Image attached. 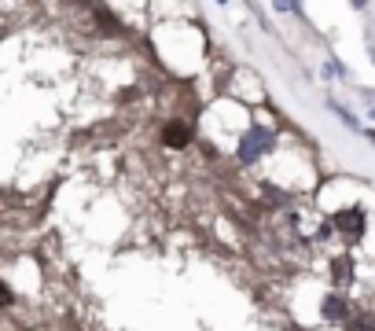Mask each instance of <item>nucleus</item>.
<instances>
[{
	"label": "nucleus",
	"instance_id": "1",
	"mask_svg": "<svg viewBox=\"0 0 375 331\" xmlns=\"http://www.w3.org/2000/svg\"><path fill=\"white\" fill-rule=\"evenodd\" d=\"M269 147H273V133L262 129V125H254V129H247V133L239 136V144H236V159H239L243 166H254Z\"/></svg>",
	"mask_w": 375,
	"mask_h": 331
},
{
	"label": "nucleus",
	"instance_id": "2",
	"mask_svg": "<svg viewBox=\"0 0 375 331\" xmlns=\"http://www.w3.org/2000/svg\"><path fill=\"white\" fill-rule=\"evenodd\" d=\"M331 225L339 228L346 239H360V236L368 232V218H365V210H360V207H346V210H339V213L331 218Z\"/></svg>",
	"mask_w": 375,
	"mask_h": 331
},
{
	"label": "nucleus",
	"instance_id": "3",
	"mask_svg": "<svg viewBox=\"0 0 375 331\" xmlns=\"http://www.w3.org/2000/svg\"><path fill=\"white\" fill-rule=\"evenodd\" d=\"M320 313H324V321H350V302H346V295H339V291H331V295H324V302H320Z\"/></svg>",
	"mask_w": 375,
	"mask_h": 331
},
{
	"label": "nucleus",
	"instance_id": "4",
	"mask_svg": "<svg viewBox=\"0 0 375 331\" xmlns=\"http://www.w3.org/2000/svg\"><path fill=\"white\" fill-rule=\"evenodd\" d=\"M162 144H166V147H173V151L188 147V144H191V129H188L184 122H170V125H162Z\"/></svg>",
	"mask_w": 375,
	"mask_h": 331
},
{
	"label": "nucleus",
	"instance_id": "5",
	"mask_svg": "<svg viewBox=\"0 0 375 331\" xmlns=\"http://www.w3.org/2000/svg\"><path fill=\"white\" fill-rule=\"evenodd\" d=\"M331 280H335L339 287L353 284V258H350V254H339V258L331 261Z\"/></svg>",
	"mask_w": 375,
	"mask_h": 331
},
{
	"label": "nucleus",
	"instance_id": "6",
	"mask_svg": "<svg viewBox=\"0 0 375 331\" xmlns=\"http://www.w3.org/2000/svg\"><path fill=\"white\" fill-rule=\"evenodd\" d=\"M346 331H375V313L372 309H357L346 321Z\"/></svg>",
	"mask_w": 375,
	"mask_h": 331
},
{
	"label": "nucleus",
	"instance_id": "7",
	"mask_svg": "<svg viewBox=\"0 0 375 331\" xmlns=\"http://www.w3.org/2000/svg\"><path fill=\"white\" fill-rule=\"evenodd\" d=\"M93 11H96V22H99V30H107V33H122V22L114 19V15H111V11L103 8V4H96V0H93Z\"/></svg>",
	"mask_w": 375,
	"mask_h": 331
},
{
	"label": "nucleus",
	"instance_id": "8",
	"mask_svg": "<svg viewBox=\"0 0 375 331\" xmlns=\"http://www.w3.org/2000/svg\"><path fill=\"white\" fill-rule=\"evenodd\" d=\"M328 107H331V111H335V114H339V118H342V122H346V125H350V129H357V118H353V114H346V111H342V107H339V104H335V99H331V104H328Z\"/></svg>",
	"mask_w": 375,
	"mask_h": 331
},
{
	"label": "nucleus",
	"instance_id": "9",
	"mask_svg": "<svg viewBox=\"0 0 375 331\" xmlns=\"http://www.w3.org/2000/svg\"><path fill=\"white\" fill-rule=\"evenodd\" d=\"M265 192H269V199H273V202H287V195H283L280 188H273V184H265Z\"/></svg>",
	"mask_w": 375,
	"mask_h": 331
},
{
	"label": "nucleus",
	"instance_id": "10",
	"mask_svg": "<svg viewBox=\"0 0 375 331\" xmlns=\"http://www.w3.org/2000/svg\"><path fill=\"white\" fill-rule=\"evenodd\" d=\"M0 298H4V305H11V302H15V291H11L8 284H0Z\"/></svg>",
	"mask_w": 375,
	"mask_h": 331
},
{
	"label": "nucleus",
	"instance_id": "11",
	"mask_svg": "<svg viewBox=\"0 0 375 331\" xmlns=\"http://www.w3.org/2000/svg\"><path fill=\"white\" fill-rule=\"evenodd\" d=\"M276 8H280V11H291V8L298 11V0H276Z\"/></svg>",
	"mask_w": 375,
	"mask_h": 331
},
{
	"label": "nucleus",
	"instance_id": "12",
	"mask_svg": "<svg viewBox=\"0 0 375 331\" xmlns=\"http://www.w3.org/2000/svg\"><path fill=\"white\" fill-rule=\"evenodd\" d=\"M350 4H353V8H365V4H368V0H350Z\"/></svg>",
	"mask_w": 375,
	"mask_h": 331
},
{
	"label": "nucleus",
	"instance_id": "13",
	"mask_svg": "<svg viewBox=\"0 0 375 331\" xmlns=\"http://www.w3.org/2000/svg\"><path fill=\"white\" fill-rule=\"evenodd\" d=\"M365 136H368V140H372V144H375V129H368V133H365Z\"/></svg>",
	"mask_w": 375,
	"mask_h": 331
},
{
	"label": "nucleus",
	"instance_id": "14",
	"mask_svg": "<svg viewBox=\"0 0 375 331\" xmlns=\"http://www.w3.org/2000/svg\"><path fill=\"white\" fill-rule=\"evenodd\" d=\"M217 4H228V0H217Z\"/></svg>",
	"mask_w": 375,
	"mask_h": 331
},
{
	"label": "nucleus",
	"instance_id": "15",
	"mask_svg": "<svg viewBox=\"0 0 375 331\" xmlns=\"http://www.w3.org/2000/svg\"><path fill=\"white\" fill-rule=\"evenodd\" d=\"M372 118H375V107H372Z\"/></svg>",
	"mask_w": 375,
	"mask_h": 331
}]
</instances>
